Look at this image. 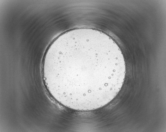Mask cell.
Here are the masks:
<instances>
[{"label":"cell","instance_id":"6da1fadb","mask_svg":"<svg viewBox=\"0 0 166 132\" xmlns=\"http://www.w3.org/2000/svg\"><path fill=\"white\" fill-rule=\"evenodd\" d=\"M43 68L54 96L63 105L79 109L107 104L121 90L126 74L117 45L89 28L72 30L57 38L46 52Z\"/></svg>","mask_w":166,"mask_h":132}]
</instances>
